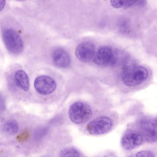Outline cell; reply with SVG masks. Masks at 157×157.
I'll use <instances>...</instances> for the list:
<instances>
[{
	"label": "cell",
	"mask_w": 157,
	"mask_h": 157,
	"mask_svg": "<svg viewBox=\"0 0 157 157\" xmlns=\"http://www.w3.org/2000/svg\"><path fill=\"white\" fill-rule=\"evenodd\" d=\"M148 76L147 69L142 66L128 67L124 70L121 74L123 83L129 86H135L144 82Z\"/></svg>",
	"instance_id": "cell-1"
},
{
	"label": "cell",
	"mask_w": 157,
	"mask_h": 157,
	"mask_svg": "<svg viewBox=\"0 0 157 157\" xmlns=\"http://www.w3.org/2000/svg\"><path fill=\"white\" fill-rule=\"evenodd\" d=\"M70 118L76 124L84 123L91 117L92 111L87 104L81 101H77L72 104L68 111Z\"/></svg>",
	"instance_id": "cell-2"
},
{
	"label": "cell",
	"mask_w": 157,
	"mask_h": 157,
	"mask_svg": "<svg viewBox=\"0 0 157 157\" xmlns=\"http://www.w3.org/2000/svg\"><path fill=\"white\" fill-rule=\"evenodd\" d=\"M2 39L6 48L10 53L14 54L21 53L24 49L22 39L14 30L7 28L2 33Z\"/></svg>",
	"instance_id": "cell-3"
},
{
	"label": "cell",
	"mask_w": 157,
	"mask_h": 157,
	"mask_svg": "<svg viewBox=\"0 0 157 157\" xmlns=\"http://www.w3.org/2000/svg\"><path fill=\"white\" fill-rule=\"evenodd\" d=\"M113 125V121L111 118L102 116L89 122L86 126V129L91 135H102L109 132Z\"/></svg>",
	"instance_id": "cell-4"
},
{
	"label": "cell",
	"mask_w": 157,
	"mask_h": 157,
	"mask_svg": "<svg viewBox=\"0 0 157 157\" xmlns=\"http://www.w3.org/2000/svg\"><path fill=\"white\" fill-rule=\"evenodd\" d=\"M143 137L140 131L129 129L123 135L121 144L125 150H132L141 145L144 140Z\"/></svg>",
	"instance_id": "cell-5"
},
{
	"label": "cell",
	"mask_w": 157,
	"mask_h": 157,
	"mask_svg": "<svg viewBox=\"0 0 157 157\" xmlns=\"http://www.w3.org/2000/svg\"><path fill=\"white\" fill-rule=\"evenodd\" d=\"M75 52L79 61L84 63L89 62L94 59L95 53V46L90 41H84L78 45Z\"/></svg>",
	"instance_id": "cell-6"
},
{
	"label": "cell",
	"mask_w": 157,
	"mask_h": 157,
	"mask_svg": "<svg viewBox=\"0 0 157 157\" xmlns=\"http://www.w3.org/2000/svg\"><path fill=\"white\" fill-rule=\"evenodd\" d=\"M34 86L36 90L40 94L47 95L53 92L56 87V83L51 77L42 75L35 79Z\"/></svg>",
	"instance_id": "cell-7"
},
{
	"label": "cell",
	"mask_w": 157,
	"mask_h": 157,
	"mask_svg": "<svg viewBox=\"0 0 157 157\" xmlns=\"http://www.w3.org/2000/svg\"><path fill=\"white\" fill-rule=\"evenodd\" d=\"M140 130L144 140L150 143L155 142L157 140L156 122L154 121L144 120L139 124Z\"/></svg>",
	"instance_id": "cell-8"
},
{
	"label": "cell",
	"mask_w": 157,
	"mask_h": 157,
	"mask_svg": "<svg viewBox=\"0 0 157 157\" xmlns=\"http://www.w3.org/2000/svg\"><path fill=\"white\" fill-rule=\"evenodd\" d=\"M113 53L109 47L103 46L97 50L93 59L94 63L98 65H103L112 61L113 59Z\"/></svg>",
	"instance_id": "cell-9"
},
{
	"label": "cell",
	"mask_w": 157,
	"mask_h": 157,
	"mask_svg": "<svg viewBox=\"0 0 157 157\" xmlns=\"http://www.w3.org/2000/svg\"><path fill=\"white\" fill-rule=\"evenodd\" d=\"M54 64L58 67L66 68L70 64V58L67 53L64 50L59 48L53 52L52 55Z\"/></svg>",
	"instance_id": "cell-10"
},
{
	"label": "cell",
	"mask_w": 157,
	"mask_h": 157,
	"mask_svg": "<svg viewBox=\"0 0 157 157\" xmlns=\"http://www.w3.org/2000/svg\"><path fill=\"white\" fill-rule=\"evenodd\" d=\"M19 126L17 121L13 119L8 120L3 123L0 125V131L3 134L13 135L18 132Z\"/></svg>",
	"instance_id": "cell-11"
},
{
	"label": "cell",
	"mask_w": 157,
	"mask_h": 157,
	"mask_svg": "<svg viewBox=\"0 0 157 157\" xmlns=\"http://www.w3.org/2000/svg\"><path fill=\"white\" fill-rule=\"evenodd\" d=\"M14 80L17 86L21 89L27 91L29 87V81L28 76L24 71L19 70L15 73Z\"/></svg>",
	"instance_id": "cell-12"
},
{
	"label": "cell",
	"mask_w": 157,
	"mask_h": 157,
	"mask_svg": "<svg viewBox=\"0 0 157 157\" xmlns=\"http://www.w3.org/2000/svg\"><path fill=\"white\" fill-rule=\"evenodd\" d=\"M59 157H82L79 152L72 147L65 148L60 152Z\"/></svg>",
	"instance_id": "cell-13"
},
{
	"label": "cell",
	"mask_w": 157,
	"mask_h": 157,
	"mask_svg": "<svg viewBox=\"0 0 157 157\" xmlns=\"http://www.w3.org/2000/svg\"><path fill=\"white\" fill-rule=\"evenodd\" d=\"M29 136V131L28 129H25L17 136L16 139L18 142L22 143L27 140Z\"/></svg>",
	"instance_id": "cell-14"
},
{
	"label": "cell",
	"mask_w": 157,
	"mask_h": 157,
	"mask_svg": "<svg viewBox=\"0 0 157 157\" xmlns=\"http://www.w3.org/2000/svg\"><path fill=\"white\" fill-rule=\"evenodd\" d=\"M136 157H155L153 152L150 151H141L137 152Z\"/></svg>",
	"instance_id": "cell-15"
},
{
	"label": "cell",
	"mask_w": 157,
	"mask_h": 157,
	"mask_svg": "<svg viewBox=\"0 0 157 157\" xmlns=\"http://www.w3.org/2000/svg\"><path fill=\"white\" fill-rule=\"evenodd\" d=\"M136 1L133 0L122 1V7L124 8H129L136 4Z\"/></svg>",
	"instance_id": "cell-16"
},
{
	"label": "cell",
	"mask_w": 157,
	"mask_h": 157,
	"mask_svg": "<svg viewBox=\"0 0 157 157\" xmlns=\"http://www.w3.org/2000/svg\"><path fill=\"white\" fill-rule=\"evenodd\" d=\"M110 3L111 5L115 8H120L122 7L123 2L121 0H111Z\"/></svg>",
	"instance_id": "cell-17"
},
{
	"label": "cell",
	"mask_w": 157,
	"mask_h": 157,
	"mask_svg": "<svg viewBox=\"0 0 157 157\" xmlns=\"http://www.w3.org/2000/svg\"><path fill=\"white\" fill-rule=\"evenodd\" d=\"M96 157H117L116 155L111 152H107L104 153Z\"/></svg>",
	"instance_id": "cell-18"
},
{
	"label": "cell",
	"mask_w": 157,
	"mask_h": 157,
	"mask_svg": "<svg viewBox=\"0 0 157 157\" xmlns=\"http://www.w3.org/2000/svg\"><path fill=\"white\" fill-rule=\"evenodd\" d=\"M4 102L2 97L0 95V111L2 110L4 107Z\"/></svg>",
	"instance_id": "cell-19"
},
{
	"label": "cell",
	"mask_w": 157,
	"mask_h": 157,
	"mask_svg": "<svg viewBox=\"0 0 157 157\" xmlns=\"http://www.w3.org/2000/svg\"><path fill=\"white\" fill-rule=\"evenodd\" d=\"M5 1L0 0V11L2 10L4 7L5 5Z\"/></svg>",
	"instance_id": "cell-20"
},
{
	"label": "cell",
	"mask_w": 157,
	"mask_h": 157,
	"mask_svg": "<svg viewBox=\"0 0 157 157\" xmlns=\"http://www.w3.org/2000/svg\"></svg>",
	"instance_id": "cell-21"
}]
</instances>
